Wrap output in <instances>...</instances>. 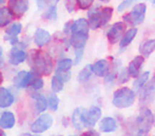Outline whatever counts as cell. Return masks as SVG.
I'll return each instance as SVG.
<instances>
[{"label": "cell", "mask_w": 155, "mask_h": 136, "mask_svg": "<svg viewBox=\"0 0 155 136\" xmlns=\"http://www.w3.org/2000/svg\"><path fill=\"white\" fill-rule=\"evenodd\" d=\"M150 1H151V2H152V3H153V4H155V0H150Z\"/></svg>", "instance_id": "cell-48"}, {"label": "cell", "mask_w": 155, "mask_h": 136, "mask_svg": "<svg viewBox=\"0 0 155 136\" xmlns=\"http://www.w3.org/2000/svg\"><path fill=\"white\" fill-rule=\"evenodd\" d=\"M15 122H16V119H15V116L12 112H3L1 118H0V127L2 129H12L15 126Z\"/></svg>", "instance_id": "cell-23"}, {"label": "cell", "mask_w": 155, "mask_h": 136, "mask_svg": "<svg viewBox=\"0 0 155 136\" xmlns=\"http://www.w3.org/2000/svg\"><path fill=\"white\" fill-rule=\"evenodd\" d=\"M137 1H138V0H124L123 2H120V3L118 4L117 11H118L119 13H123L126 10H128L129 8H131L132 5H134V3Z\"/></svg>", "instance_id": "cell-35"}, {"label": "cell", "mask_w": 155, "mask_h": 136, "mask_svg": "<svg viewBox=\"0 0 155 136\" xmlns=\"http://www.w3.org/2000/svg\"><path fill=\"white\" fill-rule=\"evenodd\" d=\"M8 8L15 17L20 18L29 10V0H10Z\"/></svg>", "instance_id": "cell-10"}, {"label": "cell", "mask_w": 155, "mask_h": 136, "mask_svg": "<svg viewBox=\"0 0 155 136\" xmlns=\"http://www.w3.org/2000/svg\"><path fill=\"white\" fill-rule=\"evenodd\" d=\"M1 57H2V48L0 45V59H1Z\"/></svg>", "instance_id": "cell-46"}, {"label": "cell", "mask_w": 155, "mask_h": 136, "mask_svg": "<svg viewBox=\"0 0 155 136\" xmlns=\"http://www.w3.org/2000/svg\"><path fill=\"white\" fill-rule=\"evenodd\" d=\"M14 102L13 94L5 88H0V108H8Z\"/></svg>", "instance_id": "cell-22"}, {"label": "cell", "mask_w": 155, "mask_h": 136, "mask_svg": "<svg viewBox=\"0 0 155 136\" xmlns=\"http://www.w3.org/2000/svg\"><path fill=\"white\" fill-rule=\"evenodd\" d=\"M77 1V6L80 10H90L94 5L95 0H76Z\"/></svg>", "instance_id": "cell-36"}, {"label": "cell", "mask_w": 155, "mask_h": 136, "mask_svg": "<svg viewBox=\"0 0 155 136\" xmlns=\"http://www.w3.org/2000/svg\"><path fill=\"white\" fill-rule=\"evenodd\" d=\"M56 76H57L59 79H61L63 82H68L70 80V78H71V72L70 71H56Z\"/></svg>", "instance_id": "cell-37"}, {"label": "cell", "mask_w": 155, "mask_h": 136, "mask_svg": "<svg viewBox=\"0 0 155 136\" xmlns=\"http://www.w3.org/2000/svg\"><path fill=\"white\" fill-rule=\"evenodd\" d=\"M127 31V23L124 21H117L113 23L107 31V38L111 45H116L123 38Z\"/></svg>", "instance_id": "cell-6"}, {"label": "cell", "mask_w": 155, "mask_h": 136, "mask_svg": "<svg viewBox=\"0 0 155 136\" xmlns=\"http://www.w3.org/2000/svg\"><path fill=\"white\" fill-rule=\"evenodd\" d=\"M84 108H77L74 110L73 115H72V124L77 130H82L84 128H86L84 119Z\"/></svg>", "instance_id": "cell-20"}, {"label": "cell", "mask_w": 155, "mask_h": 136, "mask_svg": "<svg viewBox=\"0 0 155 136\" xmlns=\"http://www.w3.org/2000/svg\"><path fill=\"white\" fill-rule=\"evenodd\" d=\"M51 40V34L48 31L43 30V28H38L36 30L34 35V41L36 43L37 47L41 48L43 45H48Z\"/></svg>", "instance_id": "cell-16"}, {"label": "cell", "mask_w": 155, "mask_h": 136, "mask_svg": "<svg viewBox=\"0 0 155 136\" xmlns=\"http://www.w3.org/2000/svg\"><path fill=\"white\" fill-rule=\"evenodd\" d=\"M154 118H155V111H154Z\"/></svg>", "instance_id": "cell-49"}, {"label": "cell", "mask_w": 155, "mask_h": 136, "mask_svg": "<svg viewBox=\"0 0 155 136\" xmlns=\"http://www.w3.org/2000/svg\"><path fill=\"white\" fill-rule=\"evenodd\" d=\"M136 99V92L128 87L117 89L113 93L112 104L118 109H127L134 104Z\"/></svg>", "instance_id": "cell-3"}, {"label": "cell", "mask_w": 155, "mask_h": 136, "mask_svg": "<svg viewBox=\"0 0 155 136\" xmlns=\"http://www.w3.org/2000/svg\"><path fill=\"white\" fill-rule=\"evenodd\" d=\"M0 136H6V134L3 132V130L1 129V127H0Z\"/></svg>", "instance_id": "cell-42"}, {"label": "cell", "mask_w": 155, "mask_h": 136, "mask_svg": "<svg viewBox=\"0 0 155 136\" xmlns=\"http://www.w3.org/2000/svg\"><path fill=\"white\" fill-rule=\"evenodd\" d=\"M63 85H64V82H63L61 79H59V78H58L56 75L53 76L51 85H52V90H53L54 93H58V92L62 91Z\"/></svg>", "instance_id": "cell-31"}, {"label": "cell", "mask_w": 155, "mask_h": 136, "mask_svg": "<svg viewBox=\"0 0 155 136\" xmlns=\"http://www.w3.org/2000/svg\"><path fill=\"white\" fill-rule=\"evenodd\" d=\"M31 67L34 73L48 76L53 71V59L47 52L35 50L31 54Z\"/></svg>", "instance_id": "cell-2"}, {"label": "cell", "mask_w": 155, "mask_h": 136, "mask_svg": "<svg viewBox=\"0 0 155 136\" xmlns=\"http://www.w3.org/2000/svg\"><path fill=\"white\" fill-rule=\"evenodd\" d=\"M90 25L86 18H79L71 23V34L73 33H89Z\"/></svg>", "instance_id": "cell-18"}, {"label": "cell", "mask_w": 155, "mask_h": 136, "mask_svg": "<svg viewBox=\"0 0 155 136\" xmlns=\"http://www.w3.org/2000/svg\"><path fill=\"white\" fill-rule=\"evenodd\" d=\"M81 136H100V135H99V133H98L97 131L89 130V131H87V132H84Z\"/></svg>", "instance_id": "cell-40"}, {"label": "cell", "mask_w": 155, "mask_h": 136, "mask_svg": "<svg viewBox=\"0 0 155 136\" xmlns=\"http://www.w3.org/2000/svg\"><path fill=\"white\" fill-rule=\"evenodd\" d=\"M21 30H22V25L19 22H14L10 25L5 31V39H8L13 45L19 43L18 39H17V36L20 34Z\"/></svg>", "instance_id": "cell-14"}, {"label": "cell", "mask_w": 155, "mask_h": 136, "mask_svg": "<svg viewBox=\"0 0 155 136\" xmlns=\"http://www.w3.org/2000/svg\"><path fill=\"white\" fill-rule=\"evenodd\" d=\"M100 2H102V3H108V2H110L111 0H99Z\"/></svg>", "instance_id": "cell-45"}, {"label": "cell", "mask_w": 155, "mask_h": 136, "mask_svg": "<svg viewBox=\"0 0 155 136\" xmlns=\"http://www.w3.org/2000/svg\"><path fill=\"white\" fill-rule=\"evenodd\" d=\"M37 4H38V8H42L43 3H45V0H36Z\"/></svg>", "instance_id": "cell-41"}, {"label": "cell", "mask_w": 155, "mask_h": 136, "mask_svg": "<svg viewBox=\"0 0 155 136\" xmlns=\"http://www.w3.org/2000/svg\"><path fill=\"white\" fill-rule=\"evenodd\" d=\"M138 51L145 58H148L155 51V38L147 39L139 45Z\"/></svg>", "instance_id": "cell-21"}, {"label": "cell", "mask_w": 155, "mask_h": 136, "mask_svg": "<svg viewBox=\"0 0 155 136\" xmlns=\"http://www.w3.org/2000/svg\"><path fill=\"white\" fill-rule=\"evenodd\" d=\"M84 57V49L75 50V59H74V65H79L80 61Z\"/></svg>", "instance_id": "cell-38"}, {"label": "cell", "mask_w": 155, "mask_h": 136, "mask_svg": "<svg viewBox=\"0 0 155 136\" xmlns=\"http://www.w3.org/2000/svg\"><path fill=\"white\" fill-rule=\"evenodd\" d=\"M13 18H14V14L10 10V8H6V6L0 8V28L6 27L8 25H10Z\"/></svg>", "instance_id": "cell-25"}, {"label": "cell", "mask_w": 155, "mask_h": 136, "mask_svg": "<svg viewBox=\"0 0 155 136\" xmlns=\"http://www.w3.org/2000/svg\"><path fill=\"white\" fill-rule=\"evenodd\" d=\"M19 136H38V135H32L30 133H25V134H20Z\"/></svg>", "instance_id": "cell-43"}, {"label": "cell", "mask_w": 155, "mask_h": 136, "mask_svg": "<svg viewBox=\"0 0 155 136\" xmlns=\"http://www.w3.org/2000/svg\"><path fill=\"white\" fill-rule=\"evenodd\" d=\"M33 73L27 71H21L16 75L14 78V83L16 87L18 88H28L30 85V81L32 79Z\"/></svg>", "instance_id": "cell-19"}, {"label": "cell", "mask_w": 155, "mask_h": 136, "mask_svg": "<svg viewBox=\"0 0 155 136\" xmlns=\"http://www.w3.org/2000/svg\"><path fill=\"white\" fill-rule=\"evenodd\" d=\"M25 59H27V53L25 51V48H22V45L19 43L15 45L14 48L11 50L10 56H8V62L12 65H18L22 63Z\"/></svg>", "instance_id": "cell-9"}, {"label": "cell", "mask_w": 155, "mask_h": 136, "mask_svg": "<svg viewBox=\"0 0 155 136\" xmlns=\"http://www.w3.org/2000/svg\"><path fill=\"white\" fill-rule=\"evenodd\" d=\"M138 100L141 106L148 107L155 101V74L138 92Z\"/></svg>", "instance_id": "cell-5"}, {"label": "cell", "mask_w": 155, "mask_h": 136, "mask_svg": "<svg viewBox=\"0 0 155 136\" xmlns=\"http://www.w3.org/2000/svg\"><path fill=\"white\" fill-rule=\"evenodd\" d=\"M101 117V109L99 107H91L90 109H84V124L87 128H92L98 122V120Z\"/></svg>", "instance_id": "cell-8"}, {"label": "cell", "mask_w": 155, "mask_h": 136, "mask_svg": "<svg viewBox=\"0 0 155 136\" xmlns=\"http://www.w3.org/2000/svg\"><path fill=\"white\" fill-rule=\"evenodd\" d=\"M75 5H77L76 0H65V8L69 13H72L75 10Z\"/></svg>", "instance_id": "cell-39"}, {"label": "cell", "mask_w": 155, "mask_h": 136, "mask_svg": "<svg viewBox=\"0 0 155 136\" xmlns=\"http://www.w3.org/2000/svg\"><path fill=\"white\" fill-rule=\"evenodd\" d=\"M113 8L111 6H101L100 8V17H101V23L102 27H106L111 21L113 17Z\"/></svg>", "instance_id": "cell-27"}, {"label": "cell", "mask_w": 155, "mask_h": 136, "mask_svg": "<svg viewBox=\"0 0 155 136\" xmlns=\"http://www.w3.org/2000/svg\"><path fill=\"white\" fill-rule=\"evenodd\" d=\"M149 78H150V71H146L140 73L135 78L134 82H133V90L135 92H139L143 89V85L149 81Z\"/></svg>", "instance_id": "cell-24"}, {"label": "cell", "mask_w": 155, "mask_h": 136, "mask_svg": "<svg viewBox=\"0 0 155 136\" xmlns=\"http://www.w3.org/2000/svg\"><path fill=\"white\" fill-rule=\"evenodd\" d=\"M118 124L115 118L107 116L99 121V130L104 133H112L117 130Z\"/></svg>", "instance_id": "cell-15"}, {"label": "cell", "mask_w": 155, "mask_h": 136, "mask_svg": "<svg viewBox=\"0 0 155 136\" xmlns=\"http://www.w3.org/2000/svg\"><path fill=\"white\" fill-rule=\"evenodd\" d=\"M70 136H75V135H70Z\"/></svg>", "instance_id": "cell-50"}, {"label": "cell", "mask_w": 155, "mask_h": 136, "mask_svg": "<svg viewBox=\"0 0 155 136\" xmlns=\"http://www.w3.org/2000/svg\"><path fill=\"white\" fill-rule=\"evenodd\" d=\"M92 74H93L92 65H86V67L79 72V74H78V81L81 83L89 81V80L91 79V77H92Z\"/></svg>", "instance_id": "cell-28"}, {"label": "cell", "mask_w": 155, "mask_h": 136, "mask_svg": "<svg viewBox=\"0 0 155 136\" xmlns=\"http://www.w3.org/2000/svg\"><path fill=\"white\" fill-rule=\"evenodd\" d=\"M55 136H60V135H55Z\"/></svg>", "instance_id": "cell-51"}, {"label": "cell", "mask_w": 155, "mask_h": 136, "mask_svg": "<svg viewBox=\"0 0 155 136\" xmlns=\"http://www.w3.org/2000/svg\"><path fill=\"white\" fill-rule=\"evenodd\" d=\"M2 81H3V76H2V73H1V71H0V85L2 83Z\"/></svg>", "instance_id": "cell-44"}, {"label": "cell", "mask_w": 155, "mask_h": 136, "mask_svg": "<svg viewBox=\"0 0 155 136\" xmlns=\"http://www.w3.org/2000/svg\"><path fill=\"white\" fill-rule=\"evenodd\" d=\"M145 63V57L143 55H138V56H135L132 60L130 61L128 65V72L130 74L131 77L136 78L137 76L140 74L141 69H143V65Z\"/></svg>", "instance_id": "cell-11"}, {"label": "cell", "mask_w": 155, "mask_h": 136, "mask_svg": "<svg viewBox=\"0 0 155 136\" xmlns=\"http://www.w3.org/2000/svg\"><path fill=\"white\" fill-rule=\"evenodd\" d=\"M137 32H138V31H137V28L135 27L127 30L126 33L124 34L123 38H121L120 41H119V49L124 50L127 47H129V45L132 43V41L134 40L135 37H136Z\"/></svg>", "instance_id": "cell-17"}, {"label": "cell", "mask_w": 155, "mask_h": 136, "mask_svg": "<svg viewBox=\"0 0 155 136\" xmlns=\"http://www.w3.org/2000/svg\"><path fill=\"white\" fill-rule=\"evenodd\" d=\"M33 99L35 100V109H36L37 113H41V112L45 111L47 108L49 107L48 104V100L45 99V97L41 94L35 93L32 95Z\"/></svg>", "instance_id": "cell-26"}, {"label": "cell", "mask_w": 155, "mask_h": 136, "mask_svg": "<svg viewBox=\"0 0 155 136\" xmlns=\"http://www.w3.org/2000/svg\"><path fill=\"white\" fill-rule=\"evenodd\" d=\"M73 60L70 58H63L60 59L59 61L57 62V68H56V71H70L73 65Z\"/></svg>", "instance_id": "cell-29"}, {"label": "cell", "mask_w": 155, "mask_h": 136, "mask_svg": "<svg viewBox=\"0 0 155 136\" xmlns=\"http://www.w3.org/2000/svg\"><path fill=\"white\" fill-rule=\"evenodd\" d=\"M89 39V33H73L71 34L70 45L75 50L77 49H84L87 45V41Z\"/></svg>", "instance_id": "cell-13"}, {"label": "cell", "mask_w": 155, "mask_h": 136, "mask_svg": "<svg viewBox=\"0 0 155 136\" xmlns=\"http://www.w3.org/2000/svg\"><path fill=\"white\" fill-rule=\"evenodd\" d=\"M45 18L49 20H56L57 19V8L56 5H51L45 13Z\"/></svg>", "instance_id": "cell-34"}, {"label": "cell", "mask_w": 155, "mask_h": 136, "mask_svg": "<svg viewBox=\"0 0 155 136\" xmlns=\"http://www.w3.org/2000/svg\"><path fill=\"white\" fill-rule=\"evenodd\" d=\"M147 14V4L139 2L133 5L132 10L124 16V21L131 27H136L143 22Z\"/></svg>", "instance_id": "cell-4"}, {"label": "cell", "mask_w": 155, "mask_h": 136, "mask_svg": "<svg viewBox=\"0 0 155 136\" xmlns=\"http://www.w3.org/2000/svg\"><path fill=\"white\" fill-rule=\"evenodd\" d=\"M48 104H49V108L52 111H57L58 106H59V98L57 97V95H55V93H52L49 96V99H48Z\"/></svg>", "instance_id": "cell-32"}, {"label": "cell", "mask_w": 155, "mask_h": 136, "mask_svg": "<svg viewBox=\"0 0 155 136\" xmlns=\"http://www.w3.org/2000/svg\"><path fill=\"white\" fill-rule=\"evenodd\" d=\"M53 124V117L50 114L40 115L31 126V131L33 133H43L49 130Z\"/></svg>", "instance_id": "cell-7"}, {"label": "cell", "mask_w": 155, "mask_h": 136, "mask_svg": "<svg viewBox=\"0 0 155 136\" xmlns=\"http://www.w3.org/2000/svg\"><path fill=\"white\" fill-rule=\"evenodd\" d=\"M111 70V63L107 59H99L92 65L93 74L98 77H106Z\"/></svg>", "instance_id": "cell-12"}, {"label": "cell", "mask_w": 155, "mask_h": 136, "mask_svg": "<svg viewBox=\"0 0 155 136\" xmlns=\"http://www.w3.org/2000/svg\"><path fill=\"white\" fill-rule=\"evenodd\" d=\"M130 74L128 72L127 68H121L118 71V75H117V79H118L119 83H127L130 79Z\"/></svg>", "instance_id": "cell-33"}, {"label": "cell", "mask_w": 155, "mask_h": 136, "mask_svg": "<svg viewBox=\"0 0 155 136\" xmlns=\"http://www.w3.org/2000/svg\"><path fill=\"white\" fill-rule=\"evenodd\" d=\"M155 124L154 114L148 107L141 106L135 120L129 127L126 136H148Z\"/></svg>", "instance_id": "cell-1"}, {"label": "cell", "mask_w": 155, "mask_h": 136, "mask_svg": "<svg viewBox=\"0 0 155 136\" xmlns=\"http://www.w3.org/2000/svg\"><path fill=\"white\" fill-rule=\"evenodd\" d=\"M43 85H45V82H43L42 78L40 77V75H38L36 73H33L32 79L30 81L29 87H31L33 90H40L43 88Z\"/></svg>", "instance_id": "cell-30"}, {"label": "cell", "mask_w": 155, "mask_h": 136, "mask_svg": "<svg viewBox=\"0 0 155 136\" xmlns=\"http://www.w3.org/2000/svg\"><path fill=\"white\" fill-rule=\"evenodd\" d=\"M2 3H4V0H0V5H1Z\"/></svg>", "instance_id": "cell-47"}]
</instances>
